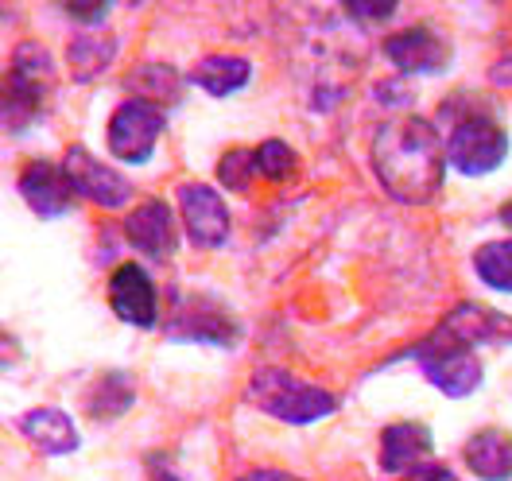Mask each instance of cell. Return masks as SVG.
<instances>
[{
  "mask_svg": "<svg viewBox=\"0 0 512 481\" xmlns=\"http://www.w3.org/2000/svg\"><path fill=\"white\" fill-rule=\"evenodd\" d=\"M435 450L431 427L427 423H388L381 431V470L384 474H412L423 466V458Z\"/></svg>",
  "mask_w": 512,
  "mask_h": 481,
  "instance_id": "cell-16",
  "label": "cell"
},
{
  "mask_svg": "<svg viewBox=\"0 0 512 481\" xmlns=\"http://www.w3.org/2000/svg\"><path fill=\"white\" fill-rule=\"evenodd\" d=\"M16 431L47 458H63V454H74L82 447V435H78L70 412H63V408H32L16 419Z\"/></svg>",
  "mask_w": 512,
  "mask_h": 481,
  "instance_id": "cell-14",
  "label": "cell"
},
{
  "mask_svg": "<svg viewBox=\"0 0 512 481\" xmlns=\"http://www.w3.org/2000/svg\"><path fill=\"white\" fill-rule=\"evenodd\" d=\"M125 233L132 249H140L148 260H171L175 253V218L163 198H144L125 218Z\"/></svg>",
  "mask_w": 512,
  "mask_h": 481,
  "instance_id": "cell-13",
  "label": "cell"
},
{
  "mask_svg": "<svg viewBox=\"0 0 512 481\" xmlns=\"http://www.w3.org/2000/svg\"><path fill=\"white\" fill-rule=\"evenodd\" d=\"M109 307L121 322L148 330V326L160 322V291H156L152 276L140 264L125 260L109 276Z\"/></svg>",
  "mask_w": 512,
  "mask_h": 481,
  "instance_id": "cell-11",
  "label": "cell"
},
{
  "mask_svg": "<svg viewBox=\"0 0 512 481\" xmlns=\"http://www.w3.org/2000/svg\"><path fill=\"white\" fill-rule=\"evenodd\" d=\"M245 400L256 412L291 423V427H307L338 412V396L330 388L311 385L288 369H256L245 385Z\"/></svg>",
  "mask_w": 512,
  "mask_h": 481,
  "instance_id": "cell-3",
  "label": "cell"
},
{
  "mask_svg": "<svg viewBox=\"0 0 512 481\" xmlns=\"http://www.w3.org/2000/svg\"><path fill=\"white\" fill-rule=\"evenodd\" d=\"M187 82L198 86V90H206L210 97H229L253 82V66H249V59H241V55H206L187 74Z\"/></svg>",
  "mask_w": 512,
  "mask_h": 481,
  "instance_id": "cell-19",
  "label": "cell"
},
{
  "mask_svg": "<svg viewBox=\"0 0 512 481\" xmlns=\"http://www.w3.org/2000/svg\"><path fill=\"white\" fill-rule=\"evenodd\" d=\"M346 12L357 20H388L396 12V4H346Z\"/></svg>",
  "mask_w": 512,
  "mask_h": 481,
  "instance_id": "cell-26",
  "label": "cell"
},
{
  "mask_svg": "<svg viewBox=\"0 0 512 481\" xmlns=\"http://www.w3.org/2000/svg\"><path fill=\"white\" fill-rule=\"evenodd\" d=\"M20 194L32 206V214L47 218V222L70 214V206H74V187L66 179L63 163L51 160H32L20 171Z\"/></svg>",
  "mask_w": 512,
  "mask_h": 481,
  "instance_id": "cell-12",
  "label": "cell"
},
{
  "mask_svg": "<svg viewBox=\"0 0 512 481\" xmlns=\"http://www.w3.org/2000/svg\"><path fill=\"white\" fill-rule=\"evenodd\" d=\"M489 82H493L497 90H512V51L489 66Z\"/></svg>",
  "mask_w": 512,
  "mask_h": 481,
  "instance_id": "cell-27",
  "label": "cell"
},
{
  "mask_svg": "<svg viewBox=\"0 0 512 481\" xmlns=\"http://www.w3.org/2000/svg\"><path fill=\"white\" fill-rule=\"evenodd\" d=\"M408 357L423 369L427 385H435L450 400H466L481 388V361L474 346H466L443 326H435Z\"/></svg>",
  "mask_w": 512,
  "mask_h": 481,
  "instance_id": "cell-4",
  "label": "cell"
},
{
  "mask_svg": "<svg viewBox=\"0 0 512 481\" xmlns=\"http://www.w3.org/2000/svg\"><path fill=\"white\" fill-rule=\"evenodd\" d=\"M404 481H462L450 466H439V462H423V466H416L412 474Z\"/></svg>",
  "mask_w": 512,
  "mask_h": 481,
  "instance_id": "cell-25",
  "label": "cell"
},
{
  "mask_svg": "<svg viewBox=\"0 0 512 481\" xmlns=\"http://www.w3.org/2000/svg\"><path fill=\"white\" fill-rule=\"evenodd\" d=\"M233 481H303V478H295L288 470H268V466H260V470H249V474H241V478H233Z\"/></svg>",
  "mask_w": 512,
  "mask_h": 481,
  "instance_id": "cell-29",
  "label": "cell"
},
{
  "mask_svg": "<svg viewBox=\"0 0 512 481\" xmlns=\"http://www.w3.org/2000/svg\"><path fill=\"white\" fill-rule=\"evenodd\" d=\"M384 55L404 74H443L450 59H454V47H450L447 35L435 32L431 24H416V28L388 35L384 39Z\"/></svg>",
  "mask_w": 512,
  "mask_h": 481,
  "instance_id": "cell-10",
  "label": "cell"
},
{
  "mask_svg": "<svg viewBox=\"0 0 512 481\" xmlns=\"http://www.w3.org/2000/svg\"><path fill=\"white\" fill-rule=\"evenodd\" d=\"M454 338H462L466 346H512V319L505 311H493L485 303H458L447 319L439 322Z\"/></svg>",
  "mask_w": 512,
  "mask_h": 481,
  "instance_id": "cell-15",
  "label": "cell"
},
{
  "mask_svg": "<svg viewBox=\"0 0 512 481\" xmlns=\"http://www.w3.org/2000/svg\"><path fill=\"white\" fill-rule=\"evenodd\" d=\"M443 148H447V167H454L466 179H478L509 160V132L497 125L493 113L470 109V113L454 117Z\"/></svg>",
  "mask_w": 512,
  "mask_h": 481,
  "instance_id": "cell-5",
  "label": "cell"
},
{
  "mask_svg": "<svg viewBox=\"0 0 512 481\" xmlns=\"http://www.w3.org/2000/svg\"><path fill=\"white\" fill-rule=\"evenodd\" d=\"M474 272L485 288L512 295V241H489L474 253Z\"/></svg>",
  "mask_w": 512,
  "mask_h": 481,
  "instance_id": "cell-22",
  "label": "cell"
},
{
  "mask_svg": "<svg viewBox=\"0 0 512 481\" xmlns=\"http://www.w3.org/2000/svg\"><path fill=\"white\" fill-rule=\"evenodd\" d=\"M179 214L187 225L194 249H222L229 241V206L214 187L206 183H183L179 187Z\"/></svg>",
  "mask_w": 512,
  "mask_h": 481,
  "instance_id": "cell-9",
  "label": "cell"
},
{
  "mask_svg": "<svg viewBox=\"0 0 512 481\" xmlns=\"http://www.w3.org/2000/svg\"><path fill=\"white\" fill-rule=\"evenodd\" d=\"M125 90H132L136 101H148L156 109H171L183 101V78L167 63H140L125 74Z\"/></svg>",
  "mask_w": 512,
  "mask_h": 481,
  "instance_id": "cell-20",
  "label": "cell"
},
{
  "mask_svg": "<svg viewBox=\"0 0 512 481\" xmlns=\"http://www.w3.org/2000/svg\"><path fill=\"white\" fill-rule=\"evenodd\" d=\"M497 222L505 225V229H512V198L505 202V206H501V210H497Z\"/></svg>",
  "mask_w": 512,
  "mask_h": 481,
  "instance_id": "cell-31",
  "label": "cell"
},
{
  "mask_svg": "<svg viewBox=\"0 0 512 481\" xmlns=\"http://www.w3.org/2000/svg\"><path fill=\"white\" fill-rule=\"evenodd\" d=\"M16 357H20V346H16V338H12V334L0 326V369H8Z\"/></svg>",
  "mask_w": 512,
  "mask_h": 481,
  "instance_id": "cell-30",
  "label": "cell"
},
{
  "mask_svg": "<svg viewBox=\"0 0 512 481\" xmlns=\"http://www.w3.org/2000/svg\"><path fill=\"white\" fill-rule=\"evenodd\" d=\"M253 160H256V175H264L268 183H288V179H295V171H299V156H295V148L284 144V140H264L260 148H253Z\"/></svg>",
  "mask_w": 512,
  "mask_h": 481,
  "instance_id": "cell-23",
  "label": "cell"
},
{
  "mask_svg": "<svg viewBox=\"0 0 512 481\" xmlns=\"http://www.w3.org/2000/svg\"><path fill=\"white\" fill-rule=\"evenodd\" d=\"M373 171L388 198L404 206H423L443 191V179H447L443 136L423 117L384 121L373 136Z\"/></svg>",
  "mask_w": 512,
  "mask_h": 481,
  "instance_id": "cell-1",
  "label": "cell"
},
{
  "mask_svg": "<svg viewBox=\"0 0 512 481\" xmlns=\"http://www.w3.org/2000/svg\"><path fill=\"white\" fill-rule=\"evenodd\" d=\"M136 404V385L128 373H101L94 381V388L86 392V412L94 419H117L125 416L128 408Z\"/></svg>",
  "mask_w": 512,
  "mask_h": 481,
  "instance_id": "cell-21",
  "label": "cell"
},
{
  "mask_svg": "<svg viewBox=\"0 0 512 481\" xmlns=\"http://www.w3.org/2000/svg\"><path fill=\"white\" fill-rule=\"evenodd\" d=\"M218 179H222L225 191H237V194L249 191L256 179L253 152H249V148H233V152H225L222 163H218Z\"/></svg>",
  "mask_w": 512,
  "mask_h": 481,
  "instance_id": "cell-24",
  "label": "cell"
},
{
  "mask_svg": "<svg viewBox=\"0 0 512 481\" xmlns=\"http://www.w3.org/2000/svg\"><path fill=\"white\" fill-rule=\"evenodd\" d=\"M163 129H167V113L148 105V101H136L125 97L113 117H109V152L121 163H148L156 156V144H160Z\"/></svg>",
  "mask_w": 512,
  "mask_h": 481,
  "instance_id": "cell-7",
  "label": "cell"
},
{
  "mask_svg": "<svg viewBox=\"0 0 512 481\" xmlns=\"http://www.w3.org/2000/svg\"><path fill=\"white\" fill-rule=\"evenodd\" d=\"M163 338L171 342H202V346H237L241 326L229 307L210 295H179L163 319Z\"/></svg>",
  "mask_w": 512,
  "mask_h": 481,
  "instance_id": "cell-6",
  "label": "cell"
},
{
  "mask_svg": "<svg viewBox=\"0 0 512 481\" xmlns=\"http://www.w3.org/2000/svg\"><path fill=\"white\" fill-rule=\"evenodd\" d=\"M63 171L66 179H70V187H74V198H90L101 210H121V206H128V198H132V183H128L125 175L117 167L101 163L82 144L66 148Z\"/></svg>",
  "mask_w": 512,
  "mask_h": 481,
  "instance_id": "cell-8",
  "label": "cell"
},
{
  "mask_svg": "<svg viewBox=\"0 0 512 481\" xmlns=\"http://www.w3.org/2000/svg\"><path fill=\"white\" fill-rule=\"evenodd\" d=\"M55 101V59L43 43H20L0 74V129L12 136L32 132Z\"/></svg>",
  "mask_w": 512,
  "mask_h": 481,
  "instance_id": "cell-2",
  "label": "cell"
},
{
  "mask_svg": "<svg viewBox=\"0 0 512 481\" xmlns=\"http://www.w3.org/2000/svg\"><path fill=\"white\" fill-rule=\"evenodd\" d=\"M117 59V39L105 35L101 28H82L66 43V63L74 82H94L97 74H105L109 63Z\"/></svg>",
  "mask_w": 512,
  "mask_h": 481,
  "instance_id": "cell-18",
  "label": "cell"
},
{
  "mask_svg": "<svg viewBox=\"0 0 512 481\" xmlns=\"http://www.w3.org/2000/svg\"><path fill=\"white\" fill-rule=\"evenodd\" d=\"M148 481H183V478L175 474V466H171L163 454H152V458H148Z\"/></svg>",
  "mask_w": 512,
  "mask_h": 481,
  "instance_id": "cell-28",
  "label": "cell"
},
{
  "mask_svg": "<svg viewBox=\"0 0 512 481\" xmlns=\"http://www.w3.org/2000/svg\"><path fill=\"white\" fill-rule=\"evenodd\" d=\"M466 466L478 474L481 481H512V435L485 427L478 431L466 447H462Z\"/></svg>",
  "mask_w": 512,
  "mask_h": 481,
  "instance_id": "cell-17",
  "label": "cell"
}]
</instances>
